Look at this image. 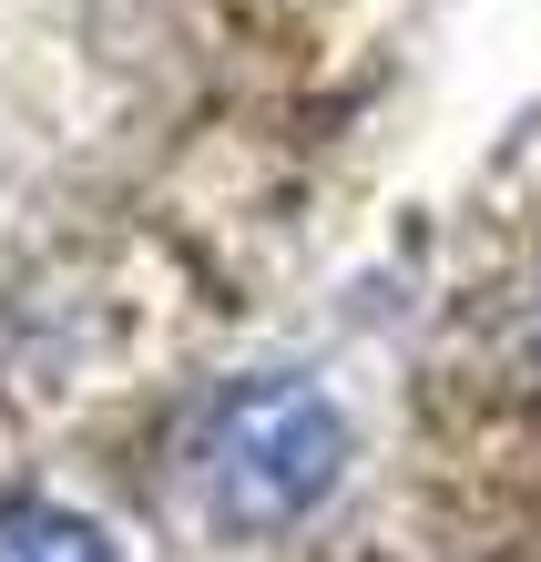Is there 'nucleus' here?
I'll return each instance as SVG.
<instances>
[{
	"instance_id": "nucleus-2",
	"label": "nucleus",
	"mask_w": 541,
	"mask_h": 562,
	"mask_svg": "<svg viewBox=\"0 0 541 562\" xmlns=\"http://www.w3.org/2000/svg\"><path fill=\"white\" fill-rule=\"evenodd\" d=\"M0 562H123V552L72 502H0Z\"/></svg>"
},
{
	"instance_id": "nucleus-1",
	"label": "nucleus",
	"mask_w": 541,
	"mask_h": 562,
	"mask_svg": "<svg viewBox=\"0 0 541 562\" xmlns=\"http://www.w3.org/2000/svg\"><path fill=\"white\" fill-rule=\"evenodd\" d=\"M337 471H348V419L317 379H235L194 419V491L215 532H296Z\"/></svg>"
}]
</instances>
